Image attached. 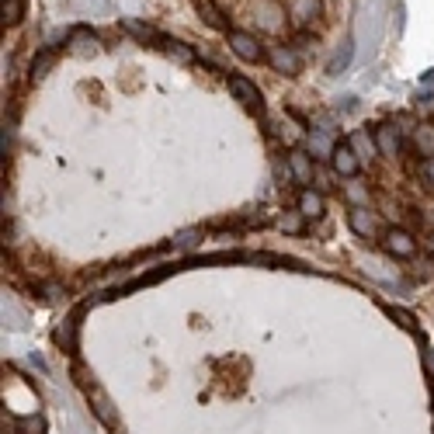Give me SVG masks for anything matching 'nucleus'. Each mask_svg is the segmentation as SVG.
I'll return each mask as SVG.
<instances>
[{
  "instance_id": "obj_1",
  "label": "nucleus",
  "mask_w": 434,
  "mask_h": 434,
  "mask_svg": "<svg viewBox=\"0 0 434 434\" xmlns=\"http://www.w3.org/2000/svg\"><path fill=\"white\" fill-rule=\"evenodd\" d=\"M230 49L237 52L240 59H247V63H261V59H268L264 45L257 42V35H250V32H230Z\"/></svg>"
},
{
  "instance_id": "obj_2",
  "label": "nucleus",
  "mask_w": 434,
  "mask_h": 434,
  "mask_svg": "<svg viewBox=\"0 0 434 434\" xmlns=\"http://www.w3.org/2000/svg\"><path fill=\"white\" fill-rule=\"evenodd\" d=\"M230 90H233V98H237L247 112H257V115L264 112V98H261L257 83H250L247 77H230Z\"/></svg>"
},
{
  "instance_id": "obj_3",
  "label": "nucleus",
  "mask_w": 434,
  "mask_h": 434,
  "mask_svg": "<svg viewBox=\"0 0 434 434\" xmlns=\"http://www.w3.org/2000/svg\"><path fill=\"white\" fill-rule=\"evenodd\" d=\"M268 63L275 66L278 74H285V77H295L303 70V59H299V52L292 45H271L268 49Z\"/></svg>"
},
{
  "instance_id": "obj_4",
  "label": "nucleus",
  "mask_w": 434,
  "mask_h": 434,
  "mask_svg": "<svg viewBox=\"0 0 434 434\" xmlns=\"http://www.w3.org/2000/svg\"><path fill=\"white\" fill-rule=\"evenodd\" d=\"M330 163H334V170H337L341 177H358V174H361V160H358V153L351 150V143H337Z\"/></svg>"
},
{
  "instance_id": "obj_5",
  "label": "nucleus",
  "mask_w": 434,
  "mask_h": 434,
  "mask_svg": "<svg viewBox=\"0 0 434 434\" xmlns=\"http://www.w3.org/2000/svg\"><path fill=\"white\" fill-rule=\"evenodd\" d=\"M382 247H386V254H393V257H414V254H417V240L410 237L406 230H386Z\"/></svg>"
},
{
  "instance_id": "obj_6",
  "label": "nucleus",
  "mask_w": 434,
  "mask_h": 434,
  "mask_svg": "<svg viewBox=\"0 0 434 434\" xmlns=\"http://www.w3.org/2000/svg\"><path fill=\"white\" fill-rule=\"evenodd\" d=\"M348 226L355 230L358 237L372 240L375 233H379V226H375V216L365 209V205H351V212H348Z\"/></svg>"
},
{
  "instance_id": "obj_7",
  "label": "nucleus",
  "mask_w": 434,
  "mask_h": 434,
  "mask_svg": "<svg viewBox=\"0 0 434 434\" xmlns=\"http://www.w3.org/2000/svg\"><path fill=\"white\" fill-rule=\"evenodd\" d=\"M375 146H379V153H382V157H399V150H403L399 129H393V125H382V129L375 132Z\"/></svg>"
},
{
  "instance_id": "obj_8",
  "label": "nucleus",
  "mask_w": 434,
  "mask_h": 434,
  "mask_svg": "<svg viewBox=\"0 0 434 434\" xmlns=\"http://www.w3.org/2000/svg\"><path fill=\"white\" fill-rule=\"evenodd\" d=\"M319 11H323V4L319 0H292V7H288V18L303 28V25H310L313 18H319Z\"/></svg>"
},
{
  "instance_id": "obj_9",
  "label": "nucleus",
  "mask_w": 434,
  "mask_h": 434,
  "mask_svg": "<svg viewBox=\"0 0 434 434\" xmlns=\"http://www.w3.org/2000/svg\"><path fill=\"white\" fill-rule=\"evenodd\" d=\"M288 170H292V177H295L299 184H310V181H313V160H310V153L292 150V153H288Z\"/></svg>"
},
{
  "instance_id": "obj_10",
  "label": "nucleus",
  "mask_w": 434,
  "mask_h": 434,
  "mask_svg": "<svg viewBox=\"0 0 434 434\" xmlns=\"http://www.w3.org/2000/svg\"><path fill=\"white\" fill-rule=\"evenodd\" d=\"M66 45H70V52H77V56H90V52H98V35H94L90 28H74L70 39H66Z\"/></svg>"
},
{
  "instance_id": "obj_11",
  "label": "nucleus",
  "mask_w": 434,
  "mask_h": 434,
  "mask_svg": "<svg viewBox=\"0 0 434 434\" xmlns=\"http://www.w3.org/2000/svg\"><path fill=\"white\" fill-rule=\"evenodd\" d=\"M257 18H261V28H264V32H278L281 21H285V7L275 4V0H264V4L257 7Z\"/></svg>"
},
{
  "instance_id": "obj_12",
  "label": "nucleus",
  "mask_w": 434,
  "mask_h": 434,
  "mask_svg": "<svg viewBox=\"0 0 434 434\" xmlns=\"http://www.w3.org/2000/svg\"><path fill=\"white\" fill-rule=\"evenodd\" d=\"M195 11L201 14V21H205L209 28H219V32H226V18H223V11H219L212 0H195Z\"/></svg>"
},
{
  "instance_id": "obj_13",
  "label": "nucleus",
  "mask_w": 434,
  "mask_h": 434,
  "mask_svg": "<svg viewBox=\"0 0 434 434\" xmlns=\"http://www.w3.org/2000/svg\"><path fill=\"white\" fill-rule=\"evenodd\" d=\"M299 212H303L306 219L323 216V195H319V192H313V188H303V192H299Z\"/></svg>"
},
{
  "instance_id": "obj_14",
  "label": "nucleus",
  "mask_w": 434,
  "mask_h": 434,
  "mask_svg": "<svg viewBox=\"0 0 434 434\" xmlns=\"http://www.w3.org/2000/svg\"><path fill=\"white\" fill-rule=\"evenodd\" d=\"M414 146H417V153L421 157H434V125H417L414 129Z\"/></svg>"
},
{
  "instance_id": "obj_15",
  "label": "nucleus",
  "mask_w": 434,
  "mask_h": 434,
  "mask_svg": "<svg viewBox=\"0 0 434 434\" xmlns=\"http://www.w3.org/2000/svg\"><path fill=\"white\" fill-rule=\"evenodd\" d=\"M334 150H337V146L330 143V132H313V136H310V153H313L316 160H330Z\"/></svg>"
},
{
  "instance_id": "obj_16",
  "label": "nucleus",
  "mask_w": 434,
  "mask_h": 434,
  "mask_svg": "<svg viewBox=\"0 0 434 434\" xmlns=\"http://www.w3.org/2000/svg\"><path fill=\"white\" fill-rule=\"evenodd\" d=\"M122 28H125L129 35H136L139 42H160L163 39L160 32H153L150 25H143V21H136V18H125V21H122Z\"/></svg>"
},
{
  "instance_id": "obj_17",
  "label": "nucleus",
  "mask_w": 434,
  "mask_h": 434,
  "mask_svg": "<svg viewBox=\"0 0 434 434\" xmlns=\"http://www.w3.org/2000/svg\"><path fill=\"white\" fill-rule=\"evenodd\" d=\"M348 143H351V150L358 153V160H368L372 153H379V146H375V139H372L368 132H355Z\"/></svg>"
},
{
  "instance_id": "obj_18",
  "label": "nucleus",
  "mask_w": 434,
  "mask_h": 434,
  "mask_svg": "<svg viewBox=\"0 0 434 434\" xmlns=\"http://www.w3.org/2000/svg\"><path fill=\"white\" fill-rule=\"evenodd\" d=\"M160 45L167 49V56H174L177 63H195V52L184 45V42H177V39H160Z\"/></svg>"
},
{
  "instance_id": "obj_19",
  "label": "nucleus",
  "mask_w": 434,
  "mask_h": 434,
  "mask_svg": "<svg viewBox=\"0 0 434 434\" xmlns=\"http://www.w3.org/2000/svg\"><path fill=\"white\" fill-rule=\"evenodd\" d=\"M56 341L66 348V351H77V316H70L63 327H59V334H56Z\"/></svg>"
},
{
  "instance_id": "obj_20",
  "label": "nucleus",
  "mask_w": 434,
  "mask_h": 434,
  "mask_svg": "<svg viewBox=\"0 0 434 434\" xmlns=\"http://www.w3.org/2000/svg\"><path fill=\"white\" fill-rule=\"evenodd\" d=\"M278 226H281L285 233H292V237H295V233H303V230H306V216H303V212H285V216L278 219Z\"/></svg>"
},
{
  "instance_id": "obj_21",
  "label": "nucleus",
  "mask_w": 434,
  "mask_h": 434,
  "mask_svg": "<svg viewBox=\"0 0 434 434\" xmlns=\"http://www.w3.org/2000/svg\"><path fill=\"white\" fill-rule=\"evenodd\" d=\"M25 14V0H4V21L7 25H18Z\"/></svg>"
},
{
  "instance_id": "obj_22",
  "label": "nucleus",
  "mask_w": 434,
  "mask_h": 434,
  "mask_svg": "<svg viewBox=\"0 0 434 434\" xmlns=\"http://www.w3.org/2000/svg\"><path fill=\"white\" fill-rule=\"evenodd\" d=\"M52 59H56V52H52V49H45V52H39V56L32 59V80H35V77H42V74H45V70L52 66Z\"/></svg>"
},
{
  "instance_id": "obj_23",
  "label": "nucleus",
  "mask_w": 434,
  "mask_h": 434,
  "mask_svg": "<svg viewBox=\"0 0 434 434\" xmlns=\"http://www.w3.org/2000/svg\"><path fill=\"white\" fill-rule=\"evenodd\" d=\"M198 237H201V230H188V233H177V237L170 240V247H177V250H188V247H195Z\"/></svg>"
},
{
  "instance_id": "obj_24",
  "label": "nucleus",
  "mask_w": 434,
  "mask_h": 434,
  "mask_svg": "<svg viewBox=\"0 0 434 434\" xmlns=\"http://www.w3.org/2000/svg\"><path fill=\"white\" fill-rule=\"evenodd\" d=\"M313 125H319L316 132H334V129H337V122H334V115H316V119H313Z\"/></svg>"
},
{
  "instance_id": "obj_25",
  "label": "nucleus",
  "mask_w": 434,
  "mask_h": 434,
  "mask_svg": "<svg viewBox=\"0 0 434 434\" xmlns=\"http://www.w3.org/2000/svg\"><path fill=\"white\" fill-rule=\"evenodd\" d=\"M421 174H424V177L431 181V188H434V157H431V160H424V167H421Z\"/></svg>"
},
{
  "instance_id": "obj_26",
  "label": "nucleus",
  "mask_w": 434,
  "mask_h": 434,
  "mask_svg": "<svg viewBox=\"0 0 434 434\" xmlns=\"http://www.w3.org/2000/svg\"><path fill=\"white\" fill-rule=\"evenodd\" d=\"M348 198H351V201H365V188H358V184H351V188H348Z\"/></svg>"
},
{
  "instance_id": "obj_27",
  "label": "nucleus",
  "mask_w": 434,
  "mask_h": 434,
  "mask_svg": "<svg viewBox=\"0 0 434 434\" xmlns=\"http://www.w3.org/2000/svg\"><path fill=\"white\" fill-rule=\"evenodd\" d=\"M424 250H428V254H431V257H434V233H431V237H428V240H424Z\"/></svg>"
},
{
  "instance_id": "obj_28",
  "label": "nucleus",
  "mask_w": 434,
  "mask_h": 434,
  "mask_svg": "<svg viewBox=\"0 0 434 434\" xmlns=\"http://www.w3.org/2000/svg\"><path fill=\"white\" fill-rule=\"evenodd\" d=\"M428 80H434V70H431V74H428Z\"/></svg>"
}]
</instances>
